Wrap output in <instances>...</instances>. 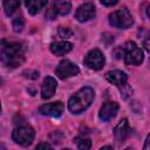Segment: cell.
<instances>
[{"label": "cell", "mask_w": 150, "mask_h": 150, "mask_svg": "<svg viewBox=\"0 0 150 150\" xmlns=\"http://www.w3.org/2000/svg\"><path fill=\"white\" fill-rule=\"evenodd\" d=\"M26 59V47L21 42H7L1 47L0 61L4 66L16 68Z\"/></svg>", "instance_id": "1"}, {"label": "cell", "mask_w": 150, "mask_h": 150, "mask_svg": "<svg viewBox=\"0 0 150 150\" xmlns=\"http://www.w3.org/2000/svg\"><path fill=\"white\" fill-rule=\"evenodd\" d=\"M94 90L90 87H83L79 91H76L68 101V109L71 114H81L87 110L93 100H94Z\"/></svg>", "instance_id": "2"}, {"label": "cell", "mask_w": 150, "mask_h": 150, "mask_svg": "<svg viewBox=\"0 0 150 150\" xmlns=\"http://www.w3.org/2000/svg\"><path fill=\"white\" fill-rule=\"evenodd\" d=\"M108 18H109V23L112 27L121 28V29H127V28L131 27L134 23L132 16L125 7H122L117 11L110 13Z\"/></svg>", "instance_id": "3"}, {"label": "cell", "mask_w": 150, "mask_h": 150, "mask_svg": "<svg viewBox=\"0 0 150 150\" xmlns=\"http://www.w3.org/2000/svg\"><path fill=\"white\" fill-rule=\"evenodd\" d=\"M123 59L127 64L138 66L143 62L144 55L142 49L134 41H128L123 46Z\"/></svg>", "instance_id": "4"}, {"label": "cell", "mask_w": 150, "mask_h": 150, "mask_svg": "<svg viewBox=\"0 0 150 150\" xmlns=\"http://www.w3.org/2000/svg\"><path fill=\"white\" fill-rule=\"evenodd\" d=\"M35 136V131L29 125H21L19 128H15L12 132V139L22 146H27L32 144Z\"/></svg>", "instance_id": "5"}, {"label": "cell", "mask_w": 150, "mask_h": 150, "mask_svg": "<svg viewBox=\"0 0 150 150\" xmlns=\"http://www.w3.org/2000/svg\"><path fill=\"white\" fill-rule=\"evenodd\" d=\"M104 62H105L104 56L100 49H91L83 60L84 66H87L89 69H93V70L102 69L104 66Z\"/></svg>", "instance_id": "6"}, {"label": "cell", "mask_w": 150, "mask_h": 150, "mask_svg": "<svg viewBox=\"0 0 150 150\" xmlns=\"http://www.w3.org/2000/svg\"><path fill=\"white\" fill-rule=\"evenodd\" d=\"M79 73H80L79 67L75 63H73L71 61H69V60H62L57 64V67L55 69V74L60 79H62V80L68 79V77L76 76Z\"/></svg>", "instance_id": "7"}, {"label": "cell", "mask_w": 150, "mask_h": 150, "mask_svg": "<svg viewBox=\"0 0 150 150\" xmlns=\"http://www.w3.org/2000/svg\"><path fill=\"white\" fill-rule=\"evenodd\" d=\"M71 9V2L70 0H54L50 9L48 11V13L46 14V16L48 19H54L57 15L64 16L67 14H69Z\"/></svg>", "instance_id": "8"}, {"label": "cell", "mask_w": 150, "mask_h": 150, "mask_svg": "<svg viewBox=\"0 0 150 150\" xmlns=\"http://www.w3.org/2000/svg\"><path fill=\"white\" fill-rule=\"evenodd\" d=\"M95 13H96V9H95L94 4L86 2V4L81 5L76 9V12H75V19L79 22H87V21L91 20L95 16Z\"/></svg>", "instance_id": "9"}, {"label": "cell", "mask_w": 150, "mask_h": 150, "mask_svg": "<svg viewBox=\"0 0 150 150\" xmlns=\"http://www.w3.org/2000/svg\"><path fill=\"white\" fill-rule=\"evenodd\" d=\"M64 109V105L61 101H56V102H52V103H46L42 104L39 108V112L41 115L45 116H49V117H59L62 115Z\"/></svg>", "instance_id": "10"}, {"label": "cell", "mask_w": 150, "mask_h": 150, "mask_svg": "<svg viewBox=\"0 0 150 150\" xmlns=\"http://www.w3.org/2000/svg\"><path fill=\"white\" fill-rule=\"evenodd\" d=\"M118 108H120L118 103H116V102H107V103H104L101 107L100 111H98L100 120L103 121V122L110 121L111 118H114L116 116V114L118 111Z\"/></svg>", "instance_id": "11"}, {"label": "cell", "mask_w": 150, "mask_h": 150, "mask_svg": "<svg viewBox=\"0 0 150 150\" xmlns=\"http://www.w3.org/2000/svg\"><path fill=\"white\" fill-rule=\"evenodd\" d=\"M129 135H130V127H129L128 120L127 118H123L115 127V129H114V136H115V138H116L117 142L122 143V142H124L128 138Z\"/></svg>", "instance_id": "12"}, {"label": "cell", "mask_w": 150, "mask_h": 150, "mask_svg": "<svg viewBox=\"0 0 150 150\" xmlns=\"http://www.w3.org/2000/svg\"><path fill=\"white\" fill-rule=\"evenodd\" d=\"M56 80L52 76H47L45 77L43 82H42V86H41V97L43 100H48L50 98L54 93H55V89H56Z\"/></svg>", "instance_id": "13"}, {"label": "cell", "mask_w": 150, "mask_h": 150, "mask_svg": "<svg viewBox=\"0 0 150 150\" xmlns=\"http://www.w3.org/2000/svg\"><path fill=\"white\" fill-rule=\"evenodd\" d=\"M105 79L109 83L111 84H115L117 87H121L123 86L124 83H127L128 81V75L122 71V70H118V69H115V70H110L105 74Z\"/></svg>", "instance_id": "14"}, {"label": "cell", "mask_w": 150, "mask_h": 150, "mask_svg": "<svg viewBox=\"0 0 150 150\" xmlns=\"http://www.w3.org/2000/svg\"><path fill=\"white\" fill-rule=\"evenodd\" d=\"M73 48V45L68 41H56L50 45V52L56 56H62L69 53Z\"/></svg>", "instance_id": "15"}, {"label": "cell", "mask_w": 150, "mask_h": 150, "mask_svg": "<svg viewBox=\"0 0 150 150\" xmlns=\"http://www.w3.org/2000/svg\"><path fill=\"white\" fill-rule=\"evenodd\" d=\"M48 4V0H25V5L32 15H36L40 13Z\"/></svg>", "instance_id": "16"}, {"label": "cell", "mask_w": 150, "mask_h": 150, "mask_svg": "<svg viewBox=\"0 0 150 150\" xmlns=\"http://www.w3.org/2000/svg\"><path fill=\"white\" fill-rule=\"evenodd\" d=\"M20 6V0H4V9L5 13L9 16L13 15L14 12H16V9Z\"/></svg>", "instance_id": "17"}, {"label": "cell", "mask_w": 150, "mask_h": 150, "mask_svg": "<svg viewBox=\"0 0 150 150\" xmlns=\"http://www.w3.org/2000/svg\"><path fill=\"white\" fill-rule=\"evenodd\" d=\"M74 142L76 143V146L80 150H88L91 146V142L88 138H80V137H77V138L74 139Z\"/></svg>", "instance_id": "18"}, {"label": "cell", "mask_w": 150, "mask_h": 150, "mask_svg": "<svg viewBox=\"0 0 150 150\" xmlns=\"http://www.w3.org/2000/svg\"><path fill=\"white\" fill-rule=\"evenodd\" d=\"M23 26H25V21L22 19V16H16L13 20V29H14V32H21Z\"/></svg>", "instance_id": "19"}, {"label": "cell", "mask_w": 150, "mask_h": 150, "mask_svg": "<svg viewBox=\"0 0 150 150\" xmlns=\"http://www.w3.org/2000/svg\"><path fill=\"white\" fill-rule=\"evenodd\" d=\"M59 35L62 38V39H69V38H71L73 36V30L69 28V27H63V26H61V27H59Z\"/></svg>", "instance_id": "20"}, {"label": "cell", "mask_w": 150, "mask_h": 150, "mask_svg": "<svg viewBox=\"0 0 150 150\" xmlns=\"http://www.w3.org/2000/svg\"><path fill=\"white\" fill-rule=\"evenodd\" d=\"M100 1H101V4L103 6H107V7L114 6V5H116L118 2V0H100Z\"/></svg>", "instance_id": "21"}, {"label": "cell", "mask_w": 150, "mask_h": 150, "mask_svg": "<svg viewBox=\"0 0 150 150\" xmlns=\"http://www.w3.org/2000/svg\"><path fill=\"white\" fill-rule=\"evenodd\" d=\"M36 149H52V145L48 143H40L36 145Z\"/></svg>", "instance_id": "22"}, {"label": "cell", "mask_w": 150, "mask_h": 150, "mask_svg": "<svg viewBox=\"0 0 150 150\" xmlns=\"http://www.w3.org/2000/svg\"><path fill=\"white\" fill-rule=\"evenodd\" d=\"M149 141H150V136H148L146 139H145V145H144V149H145V150L149 149Z\"/></svg>", "instance_id": "23"}, {"label": "cell", "mask_w": 150, "mask_h": 150, "mask_svg": "<svg viewBox=\"0 0 150 150\" xmlns=\"http://www.w3.org/2000/svg\"><path fill=\"white\" fill-rule=\"evenodd\" d=\"M102 149H112V146H109V145H108V146H102L101 150H102Z\"/></svg>", "instance_id": "24"}, {"label": "cell", "mask_w": 150, "mask_h": 150, "mask_svg": "<svg viewBox=\"0 0 150 150\" xmlns=\"http://www.w3.org/2000/svg\"><path fill=\"white\" fill-rule=\"evenodd\" d=\"M1 83H2V79L0 77V86H1Z\"/></svg>", "instance_id": "25"}, {"label": "cell", "mask_w": 150, "mask_h": 150, "mask_svg": "<svg viewBox=\"0 0 150 150\" xmlns=\"http://www.w3.org/2000/svg\"><path fill=\"white\" fill-rule=\"evenodd\" d=\"M0 148H4V149H5V145H1V144H0Z\"/></svg>", "instance_id": "26"}, {"label": "cell", "mask_w": 150, "mask_h": 150, "mask_svg": "<svg viewBox=\"0 0 150 150\" xmlns=\"http://www.w3.org/2000/svg\"><path fill=\"white\" fill-rule=\"evenodd\" d=\"M0 111H1V104H0Z\"/></svg>", "instance_id": "27"}]
</instances>
